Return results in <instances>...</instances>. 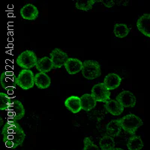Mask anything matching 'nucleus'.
Segmentation results:
<instances>
[{"label": "nucleus", "mask_w": 150, "mask_h": 150, "mask_svg": "<svg viewBox=\"0 0 150 150\" xmlns=\"http://www.w3.org/2000/svg\"><path fill=\"white\" fill-rule=\"evenodd\" d=\"M99 147L101 150H112L115 148L113 137L109 135H104L99 141Z\"/></svg>", "instance_id": "4be33fe9"}, {"label": "nucleus", "mask_w": 150, "mask_h": 150, "mask_svg": "<svg viewBox=\"0 0 150 150\" xmlns=\"http://www.w3.org/2000/svg\"><path fill=\"white\" fill-rule=\"evenodd\" d=\"M35 85V75L29 69H23L17 76V86L23 90L32 89Z\"/></svg>", "instance_id": "39448f33"}, {"label": "nucleus", "mask_w": 150, "mask_h": 150, "mask_svg": "<svg viewBox=\"0 0 150 150\" xmlns=\"http://www.w3.org/2000/svg\"><path fill=\"white\" fill-rule=\"evenodd\" d=\"M120 120L123 131L131 135H135L137 129L143 125L141 119L133 113H129L125 116L121 118Z\"/></svg>", "instance_id": "f03ea898"}, {"label": "nucleus", "mask_w": 150, "mask_h": 150, "mask_svg": "<svg viewBox=\"0 0 150 150\" xmlns=\"http://www.w3.org/2000/svg\"><path fill=\"white\" fill-rule=\"evenodd\" d=\"M64 66L69 74L74 75L82 71L83 62L78 59L68 58Z\"/></svg>", "instance_id": "ddd939ff"}, {"label": "nucleus", "mask_w": 150, "mask_h": 150, "mask_svg": "<svg viewBox=\"0 0 150 150\" xmlns=\"http://www.w3.org/2000/svg\"><path fill=\"white\" fill-rule=\"evenodd\" d=\"M50 56L54 69L60 68L65 65V62L69 58L68 54L59 48H55L54 50H53L51 53H50Z\"/></svg>", "instance_id": "1a4fd4ad"}, {"label": "nucleus", "mask_w": 150, "mask_h": 150, "mask_svg": "<svg viewBox=\"0 0 150 150\" xmlns=\"http://www.w3.org/2000/svg\"><path fill=\"white\" fill-rule=\"evenodd\" d=\"M8 115L10 119L13 120H20L25 116V108L20 101L12 98V102L7 110Z\"/></svg>", "instance_id": "0eeeda50"}, {"label": "nucleus", "mask_w": 150, "mask_h": 150, "mask_svg": "<svg viewBox=\"0 0 150 150\" xmlns=\"http://www.w3.org/2000/svg\"><path fill=\"white\" fill-rule=\"evenodd\" d=\"M96 2H102L107 8H112L115 5V1L112 0H96Z\"/></svg>", "instance_id": "bb28decb"}, {"label": "nucleus", "mask_w": 150, "mask_h": 150, "mask_svg": "<svg viewBox=\"0 0 150 150\" xmlns=\"http://www.w3.org/2000/svg\"><path fill=\"white\" fill-rule=\"evenodd\" d=\"M65 105L67 109L69 110L73 113H77L82 110L80 98L77 97V96H72L68 97L65 100Z\"/></svg>", "instance_id": "2eb2a0df"}, {"label": "nucleus", "mask_w": 150, "mask_h": 150, "mask_svg": "<svg viewBox=\"0 0 150 150\" xmlns=\"http://www.w3.org/2000/svg\"><path fill=\"white\" fill-rule=\"evenodd\" d=\"M82 110L85 111H90L96 106V100L91 94H84L80 97Z\"/></svg>", "instance_id": "aec40b11"}, {"label": "nucleus", "mask_w": 150, "mask_h": 150, "mask_svg": "<svg viewBox=\"0 0 150 150\" xmlns=\"http://www.w3.org/2000/svg\"><path fill=\"white\" fill-rule=\"evenodd\" d=\"M113 33L115 36L119 38H125L130 33L129 28L127 26L126 24L124 23H116L114 25Z\"/></svg>", "instance_id": "5701e85b"}, {"label": "nucleus", "mask_w": 150, "mask_h": 150, "mask_svg": "<svg viewBox=\"0 0 150 150\" xmlns=\"http://www.w3.org/2000/svg\"><path fill=\"white\" fill-rule=\"evenodd\" d=\"M122 82V78L115 73L108 74L104 77V83L108 87L110 91L113 90L120 86Z\"/></svg>", "instance_id": "f3484780"}, {"label": "nucleus", "mask_w": 150, "mask_h": 150, "mask_svg": "<svg viewBox=\"0 0 150 150\" xmlns=\"http://www.w3.org/2000/svg\"><path fill=\"white\" fill-rule=\"evenodd\" d=\"M35 84L38 89H47L51 85V80L47 74L39 72L35 75Z\"/></svg>", "instance_id": "a211bd4d"}, {"label": "nucleus", "mask_w": 150, "mask_h": 150, "mask_svg": "<svg viewBox=\"0 0 150 150\" xmlns=\"http://www.w3.org/2000/svg\"><path fill=\"white\" fill-rule=\"evenodd\" d=\"M82 74L87 80H94L101 75L100 64L96 60H86L83 62Z\"/></svg>", "instance_id": "7ed1b4c3"}, {"label": "nucleus", "mask_w": 150, "mask_h": 150, "mask_svg": "<svg viewBox=\"0 0 150 150\" xmlns=\"http://www.w3.org/2000/svg\"><path fill=\"white\" fill-rule=\"evenodd\" d=\"M0 83L6 91H13L17 85V77L12 71L2 72L0 77Z\"/></svg>", "instance_id": "6e6552de"}, {"label": "nucleus", "mask_w": 150, "mask_h": 150, "mask_svg": "<svg viewBox=\"0 0 150 150\" xmlns=\"http://www.w3.org/2000/svg\"><path fill=\"white\" fill-rule=\"evenodd\" d=\"M2 135L6 147L13 149L22 145L26 137L22 127L14 120L5 123L2 130Z\"/></svg>", "instance_id": "f257e3e1"}, {"label": "nucleus", "mask_w": 150, "mask_h": 150, "mask_svg": "<svg viewBox=\"0 0 150 150\" xmlns=\"http://www.w3.org/2000/svg\"><path fill=\"white\" fill-rule=\"evenodd\" d=\"M12 102V98L9 97L7 94L0 92V110H7Z\"/></svg>", "instance_id": "393cba45"}, {"label": "nucleus", "mask_w": 150, "mask_h": 150, "mask_svg": "<svg viewBox=\"0 0 150 150\" xmlns=\"http://www.w3.org/2000/svg\"><path fill=\"white\" fill-rule=\"evenodd\" d=\"M21 15L24 20L35 21L38 17L39 11L35 5L33 4H26L21 9Z\"/></svg>", "instance_id": "9b49d317"}, {"label": "nucleus", "mask_w": 150, "mask_h": 150, "mask_svg": "<svg viewBox=\"0 0 150 150\" xmlns=\"http://www.w3.org/2000/svg\"><path fill=\"white\" fill-rule=\"evenodd\" d=\"M84 147L83 150H101L100 147L96 145L89 137H86L83 140Z\"/></svg>", "instance_id": "a878e982"}, {"label": "nucleus", "mask_w": 150, "mask_h": 150, "mask_svg": "<svg viewBox=\"0 0 150 150\" xmlns=\"http://www.w3.org/2000/svg\"><path fill=\"white\" fill-rule=\"evenodd\" d=\"M104 108L109 113L113 116H120L124 111V107L121 105L116 100L110 99L105 103Z\"/></svg>", "instance_id": "dca6fc26"}, {"label": "nucleus", "mask_w": 150, "mask_h": 150, "mask_svg": "<svg viewBox=\"0 0 150 150\" xmlns=\"http://www.w3.org/2000/svg\"><path fill=\"white\" fill-rule=\"evenodd\" d=\"M91 95L98 102L106 103L110 100V91L106 86L104 83L96 84L92 87Z\"/></svg>", "instance_id": "423d86ee"}, {"label": "nucleus", "mask_w": 150, "mask_h": 150, "mask_svg": "<svg viewBox=\"0 0 150 150\" xmlns=\"http://www.w3.org/2000/svg\"><path fill=\"white\" fill-rule=\"evenodd\" d=\"M36 69L41 73H47L52 69H53V65L52 63L51 59L49 57H42L38 60L36 64Z\"/></svg>", "instance_id": "6ab92c4d"}, {"label": "nucleus", "mask_w": 150, "mask_h": 150, "mask_svg": "<svg viewBox=\"0 0 150 150\" xmlns=\"http://www.w3.org/2000/svg\"><path fill=\"white\" fill-rule=\"evenodd\" d=\"M96 2V0H78L75 2V6L79 10L87 11L92 8V6Z\"/></svg>", "instance_id": "b1692460"}, {"label": "nucleus", "mask_w": 150, "mask_h": 150, "mask_svg": "<svg viewBox=\"0 0 150 150\" xmlns=\"http://www.w3.org/2000/svg\"><path fill=\"white\" fill-rule=\"evenodd\" d=\"M1 122H2V123H1V126H2V118H1Z\"/></svg>", "instance_id": "c85d7f7f"}, {"label": "nucleus", "mask_w": 150, "mask_h": 150, "mask_svg": "<svg viewBox=\"0 0 150 150\" xmlns=\"http://www.w3.org/2000/svg\"><path fill=\"white\" fill-rule=\"evenodd\" d=\"M121 120L120 119L112 120L106 126V132L107 134L112 137H116L120 134L122 131Z\"/></svg>", "instance_id": "4468645a"}, {"label": "nucleus", "mask_w": 150, "mask_h": 150, "mask_svg": "<svg viewBox=\"0 0 150 150\" xmlns=\"http://www.w3.org/2000/svg\"><path fill=\"white\" fill-rule=\"evenodd\" d=\"M127 147L129 150H140L143 147V142L141 137L137 135H131L127 143Z\"/></svg>", "instance_id": "412c9836"}, {"label": "nucleus", "mask_w": 150, "mask_h": 150, "mask_svg": "<svg viewBox=\"0 0 150 150\" xmlns=\"http://www.w3.org/2000/svg\"><path fill=\"white\" fill-rule=\"evenodd\" d=\"M38 60V59L35 52L27 50L17 56L16 62L23 69H30L34 66H36Z\"/></svg>", "instance_id": "20e7f679"}, {"label": "nucleus", "mask_w": 150, "mask_h": 150, "mask_svg": "<svg viewBox=\"0 0 150 150\" xmlns=\"http://www.w3.org/2000/svg\"><path fill=\"white\" fill-rule=\"evenodd\" d=\"M137 27L140 33L150 38V14H144L137 21Z\"/></svg>", "instance_id": "f8f14e48"}, {"label": "nucleus", "mask_w": 150, "mask_h": 150, "mask_svg": "<svg viewBox=\"0 0 150 150\" xmlns=\"http://www.w3.org/2000/svg\"><path fill=\"white\" fill-rule=\"evenodd\" d=\"M112 150H124L123 149H121V148H114Z\"/></svg>", "instance_id": "cd10ccee"}, {"label": "nucleus", "mask_w": 150, "mask_h": 150, "mask_svg": "<svg viewBox=\"0 0 150 150\" xmlns=\"http://www.w3.org/2000/svg\"><path fill=\"white\" fill-rule=\"evenodd\" d=\"M116 101L124 108H134L136 105V98L130 91H122L116 96Z\"/></svg>", "instance_id": "9d476101"}]
</instances>
